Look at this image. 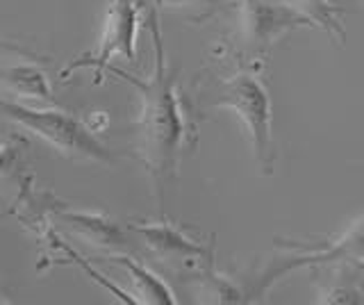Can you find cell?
I'll list each match as a JSON object with an SVG mask.
<instances>
[{
	"label": "cell",
	"mask_w": 364,
	"mask_h": 305,
	"mask_svg": "<svg viewBox=\"0 0 364 305\" xmlns=\"http://www.w3.org/2000/svg\"><path fill=\"white\" fill-rule=\"evenodd\" d=\"M148 28L155 46V71L151 77H134L117 66H107V73H114L130 82L141 96L139 114V151L141 162L153 185L159 189V203L164 198V185L176 176L180 149L187 139V119L180 105L176 89V73L166 66L162 32L157 26V14L151 12Z\"/></svg>",
	"instance_id": "6da1fadb"
},
{
	"label": "cell",
	"mask_w": 364,
	"mask_h": 305,
	"mask_svg": "<svg viewBox=\"0 0 364 305\" xmlns=\"http://www.w3.org/2000/svg\"><path fill=\"white\" fill-rule=\"evenodd\" d=\"M0 114L16 121L18 126L34 132L71 160L98 164L114 162L112 151L94 134L96 130L73 114H66L55 107H30L9 98H0Z\"/></svg>",
	"instance_id": "7a4b0ae2"
},
{
	"label": "cell",
	"mask_w": 364,
	"mask_h": 305,
	"mask_svg": "<svg viewBox=\"0 0 364 305\" xmlns=\"http://www.w3.org/2000/svg\"><path fill=\"white\" fill-rule=\"evenodd\" d=\"M212 107H228L235 112L248 132L262 173H273L276 149L271 132V98L264 82L248 71L228 77L214 92Z\"/></svg>",
	"instance_id": "3957f363"
},
{
	"label": "cell",
	"mask_w": 364,
	"mask_h": 305,
	"mask_svg": "<svg viewBox=\"0 0 364 305\" xmlns=\"http://www.w3.org/2000/svg\"><path fill=\"white\" fill-rule=\"evenodd\" d=\"M141 12L136 0H109L105 23H102V35L98 41L96 53L87 55V58L73 60L62 71V77L68 80L80 69H94L96 82L107 73V66L112 58L123 55L125 60L132 62L136 53V32H139Z\"/></svg>",
	"instance_id": "277c9868"
},
{
	"label": "cell",
	"mask_w": 364,
	"mask_h": 305,
	"mask_svg": "<svg viewBox=\"0 0 364 305\" xmlns=\"http://www.w3.org/2000/svg\"><path fill=\"white\" fill-rule=\"evenodd\" d=\"M299 28H314L310 18L284 0H242L239 7V37L255 58H264L280 37Z\"/></svg>",
	"instance_id": "5b68a950"
},
{
	"label": "cell",
	"mask_w": 364,
	"mask_h": 305,
	"mask_svg": "<svg viewBox=\"0 0 364 305\" xmlns=\"http://www.w3.org/2000/svg\"><path fill=\"white\" fill-rule=\"evenodd\" d=\"M280 248H294L296 255L284 257L282 262L271 267L264 276L259 278V291L269 289L273 282L280 280L284 274L303 267H330L341 262H364V217H360L346 232H341L337 240L330 244H303V242H282L278 240Z\"/></svg>",
	"instance_id": "8992f818"
},
{
	"label": "cell",
	"mask_w": 364,
	"mask_h": 305,
	"mask_svg": "<svg viewBox=\"0 0 364 305\" xmlns=\"http://www.w3.org/2000/svg\"><path fill=\"white\" fill-rule=\"evenodd\" d=\"M136 232L144 237L146 246L162 259H185V262H203L212 264L214 259V246L200 244L191 240L180 228H176L171 221H155V223H141L136 225Z\"/></svg>",
	"instance_id": "52a82bcc"
},
{
	"label": "cell",
	"mask_w": 364,
	"mask_h": 305,
	"mask_svg": "<svg viewBox=\"0 0 364 305\" xmlns=\"http://www.w3.org/2000/svg\"><path fill=\"white\" fill-rule=\"evenodd\" d=\"M60 219L66 221L75 232H80L96 246L105 248H123L128 246V237L121 232V228L114 221H109L102 214L94 212H80V210H60Z\"/></svg>",
	"instance_id": "ba28073f"
},
{
	"label": "cell",
	"mask_w": 364,
	"mask_h": 305,
	"mask_svg": "<svg viewBox=\"0 0 364 305\" xmlns=\"http://www.w3.org/2000/svg\"><path fill=\"white\" fill-rule=\"evenodd\" d=\"M0 82L21 98H32L48 105L55 103L48 77L37 64L21 62L14 66H5V69H0Z\"/></svg>",
	"instance_id": "9c48e42d"
},
{
	"label": "cell",
	"mask_w": 364,
	"mask_h": 305,
	"mask_svg": "<svg viewBox=\"0 0 364 305\" xmlns=\"http://www.w3.org/2000/svg\"><path fill=\"white\" fill-rule=\"evenodd\" d=\"M112 259L117 264H121L130 274V278L134 282L136 303H151V305H173L176 303L173 291H171L166 282L159 278L157 274H153V271L148 269V267L134 262L132 257L121 255V253L112 255Z\"/></svg>",
	"instance_id": "30bf717a"
},
{
	"label": "cell",
	"mask_w": 364,
	"mask_h": 305,
	"mask_svg": "<svg viewBox=\"0 0 364 305\" xmlns=\"http://www.w3.org/2000/svg\"><path fill=\"white\" fill-rule=\"evenodd\" d=\"M284 3H289L296 12L310 18L314 28H321L337 41L346 39L344 26H341V9L333 0H284Z\"/></svg>",
	"instance_id": "8fae6325"
},
{
	"label": "cell",
	"mask_w": 364,
	"mask_h": 305,
	"mask_svg": "<svg viewBox=\"0 0 364 305\" xmlns=\"http://www.w3.org/2000/svg\"><path fill=\"white\" fill-rule=\"evenodd\" d=\"M318 303H364L358 278L344 267L335 269L328 276L326 285L318 289Z\"/></svg>",
	"instance_id": "7c38bea8"
},
{
	"label": "cell",
	"mask_w": 364,
	"mask_h": 305,
	"mask_svg": "<svg viewBox=\"0 0 364 305\" xmlns=\"http://www.w3.org/2000/svg\"><path fill=\"white\" fill-rule=\"evenodd\" d=\"M26 149L28 141L23 137H9L5 141H0V180H7L18 173Z\"/></svg>",
	"instance_id": "4fadbf2b"
},
{
	"label": "cell",
	"mask_w": 364,
	"mask_h": 305,
	"mask_svg": "<svg viewBox=\"0 0 364 305\" xmlns=\"http://www.w3.org/2000/svg\"><path fill=\"white\" fill-rule=\"evenodd\" d=\"M159 3L166 7H189L193 3H200V0H159Z\"/></svg>",
	"instance_id": "5bb4252c"
},
{
	"label": "cell",
	"mask_w": 364,
	"mask_h": 305,
	"mask_svg": "<svg viewBox=\"0 0 364 305\" xmlns=\"http://www.w3.org/2000/svg\"><path fill=\"white\" fill-rule=\"evenodd\" d=\"M0 221H3V219H0ZM9 301H5V299H0V305H7Z\"/></svg>",
	"instance_id": "9a60e30c"
},
{
	"label": "cell",
	"mask_w": 364,
	"mask_h": 305,
	"mask_svg": "<svg viewBox=\"0 0 364 305\" xmlns=\"http://www.w3.org/2000/svg\"><path fill=\"white\" fill-rule=\"evenodd\" d=\"M360 267H362V271H364V262H360Z\"/></svg>",
	"instance_id": "2e32d148"
}]
</instances>
